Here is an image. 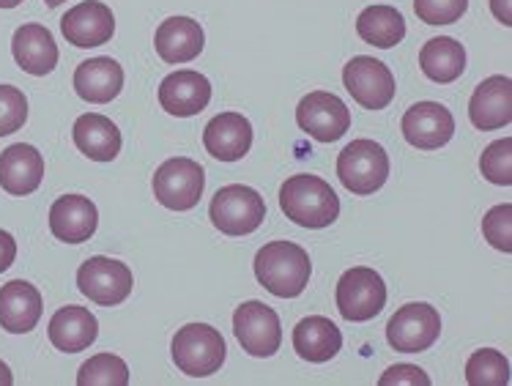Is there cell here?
Returning a JSON list of instances; mask_svg holds the SVG:
<instances>
[{"label": "cell", "mask_w": 512, "mask_h": 386, "mask_svg": "<svg viewBox=\"0 0 512 386\" xmlns=\"http://www.w3.org/2000/svg\"><path fill=\"white\" fill-rule=\"evenodd\" d=\"M280 209L302 228H329L340 217V198L318 176H291L280 189Z\"/></svg>", "instance_id": "obj_1"}, {"label": "cell", "mask_w": 512, "mask_h": 386, "mask_svg": "<svg viewBox=\"0 0 512 386\" xmlns=\"http://www.w3.org/2000/svg\"><path fill=\"white\" fill-rule=\"evenodd\" d=\"M313 263L293 241H272L255 255V277L263 288L280 299H293L307 288Z\"/></svg>", "instance_id": "obj_2"}, {"label": "cell", "mask_w": 512, "mask_h": 386, "mask_svg": "<svg viewBox=\"0 0 512 386\" xmlns=\"http://www.w3.org/2000/svg\"><path fill=\"white\" fill-rule=\"evenodd\" d=\"M170 354L181 373L192 378H206L225 365L228 348H225L220 329L209 324H187L173 337Z\"/></svg>", "instance_id": "obj_3"}, {"label": "cell", "mask_w": 512, "mask_h": 386, "mask_svg": "<svg viewBox=\"0 0 512 386\" xmlns=\"http://www.w3.org/2000/svg\"><path fill=\"white\" fill-rule=\"evenodd\" d=\"M211 222L225 236H250L266 220V203L261 192L244 184H228L211 198Z\"/></svg>", "instance_id": "obj_4"}, {"label": "cell", "mask_w": 512, "mask_h": 386, "mask_svg": "<svg viewBox=\"0 0 512 386\" xmlns=\"http://www.w3.org/2000/svg\"><path fill=\"white\" fill-rule=\"evenodd\" d=\"M337 176L354 195H373L387 184L389 157L376 140H354L337 157Z\"/></svg>", "instance_id": "obj_5"}, {"label": "cell", "mask_w": 512, "mask_h": 386, "mask_svg": "<svg viewBox=\"0 0 512 386\" xmlns=\"http://www.w3.org/2000/svg\"><path fill=\"white\" fill-rule=\"evenodd\" d=\"M337 310L343 315L345 321H354V324H362V321H370L376 318L384 304H387V285H384V277L367 266H354L340 277L335 293Z\"/></svg>", "instance_id": "obj_6"}, {"label": "cell", "mask_w": 512, "mask_h": 386, "mask_svg": "<svg viewBox=\"0 0 512 386\" xmlns=\"http://www.w3.org/2000/svg\"><path fill=\"white\" fill-rule=\"evenodd\" d=\"M203 187H206L203 167L187 157L168 159L154 173V198L170 211L195 209L203 195Z\"/></svg>", "instance_id": "obj_7"}, {"label": "cell", "mask_w": 512, "mask_h": 386, "mask_svg": "<svg viewBox=\"0 0 512 386\" xmlns=\"http://www.w3.org/2000/svg\"><path fill=\"white\" fill-rule=\"evenodd\" d=\"M345 91L354 96L356 105L365 110H384L395 99V74L389 72L387 63L376 61L370 55H356L345 63L343 69Z\"/></svg>", "instance_id": "obj_8"}, {"label": "cell", "mask_w": 512, "mask_h": 386, "mask_svg": "<svg viewBox=\"0 0 512 386\" xmlns=\"http://www.w3.org/2000/svg\"><path fill=\"white\" fill-rule=\"evenodd\" d=\"M233 332L241 348L250 356H274L283 345V326L280 315L274 313L269 304L244 302L233 313Z\"/></svg>", "instance_id": "obj_9"}, {"label": "cell", "mask_w": 512, "mask_h": 386, "mask_svg": "<svg viewBox=\"0 0 512 386\" xmlns=\"http://www.w3.org/2000/svg\"><path fill=\"white\" fill-rule=\"evenodd\" d=\"M441 318L436 307L425 302H414L400 307L398 313L389 318L387 340L400 354H419L428 351L430 345L439 340Z\"/></svg>", "instance_id": "obj_10"}, {"label": "cell", "mask_w": 512, "mask_h": 386, "mask_svg": "<svg viewBox=\"0 0 512 386\" xmlns=\"http://www.w3.org/2000/svg\"><path fill=\"white\" fill-rule=\"evenodd\" d=\"M77 288L102 307H115L129 299V293L135 288L132 269L113 258H88L77 272Z\"/></svg>", "instance_id": "obj_11"}, {"label": "cell", "mask_w": 512, "mask_h": 386, "mask_svg": "<svg viewBox=\"0 0 512 386\" xmlns=\"http://www.w3.org/2000/svg\"><path fill=\"white\" fill-rule=\"evenodd\" d=\"M296 121L302 132L318 143H335L351 129V110L345 107L340 96L329 91H313L296 107Z\"/></svg>", "instance_id": "obj_12"}, {"label": "cell", "mask_w": 512, "mask_h": 386, "mask_svg": "<svg viewBox=\"0 0 512 386\" xmlns=\"http://www.w3.org/2000/svg\"><path fill=\"white\" fill-rule=\"evenodd\" d=\"M400 129L414 148L436 151V148L447 146L455 135V118L439 102H417L406 110Z\"/></svg>", "instance_id": "obj_13"}, {"label": "cell", "mask_w": 512, "mask_h": 386, "mask_svg": "<svg viewBox=\"0 0 512 386\" xmlns=\"http://www.w3.org/2000/svg\"><path fill=\"white\" fill-rule=\"evenodd\" d=\"M211 102V83L209 77L192 69L168 74L159 83V105L162 110L176 118H189V115L203 113Z\"/></svg>", "instance_id": "obj_14"}, {"label": "cell", "mask_w": 512, "mask_h": 386, "mask_svg": "<svg viewBox=\"0 0 512 386\" xmlns=\"http://www.w3.org/2000/svg\"><path fill=\"white\" fill-rule=\"evenodd\" d=\"M61 31L66 42L74 47H99L113 39L115 17L105 3L85 0L66 11V17L61 20Z\"/></svg>", "instance_id": "obj_15"}, {"label": "cell", "mask_w": 512, "mask_h": 386, "mask_svg": "<svg viewBox=\"0 0 512 386\" xmlns=\"http://www.w3.org/2000/svg\"><path fill=\"white\" fill-rule=\"evenodd\" d=\"M469 118L471 124L491 132V129H502L512 121V80L504 74H493L488 80H482L469 102Z\"/></svg>", "instance_id": "obj_16"}, {"label": "cell", "mask_w": 512, "mask_h": 386, "mask_svg": "<svg viewBox=\"0 0 512 386\" xmlns=\"http://www.w3.org/2000/svg\"><path fill=\"white\" fill-rule=\"evenodd\" d=\"M44 157L28 143H14L0 154V187L14 198H25L42 187Z\"/></svg>", "instance_id": "obj_17"}, {"label": "cell", "mask_w": 512, "mask_h": 386, "mask_svg": "<svg viewBox=\"0 0 512 386\" xmlns=\"http://www.w3.org/2000/svg\"><path fill=\"white\" fill-rule=\"evenodd\" d=\"M42 293L31 282L11 280L0 288V329L28 334L42 321Z\"/></svg>", "instance_id": "obj_18"}, {"label": "cell", "mask_w": 512, "mask_h": 386, "mask_svg": "<svg viewBox=\"0 0 512 386\" xmlns=\"http://www.w3.org/2000/svg\"><path fill=\"white\" fill-rule=\"evenodd\" d=\"M203 146L220 162H239L252 146V124L241 113H220L203 129Z\"/></svg>", "instance_id": "obj_19"}, {"label": "cell", "mask_w": 512, "mask_h": 386, "mask_svg": "<svg viewBox=\"0 0 512 386\" xmlns=\"http://www.w3.org/2000/svg\"><path fill=\"white\" fill-rule=\"evenodd\" d=\"M99 211L83 195H63L50 209V230L58 241L66 244H83L96 233Z\"/></svg>", "instance_id": "obj_20"}, {"label": "cell", "mask_w": 512, "mask_h": 386, "mask_svg": "<svg viewBox=\"0 0 512 386\" xmlns=\"http://www.w3.org/2000/svg\"><path fill=\"white\" fill-rule=\"evenodd\" d=\"M11 53L22 72L33 74V77H44L58 66V44L44 25L31 22V25L17 28L14 39H11Z\"/></svg>", "instance_id": "obj_21"}, {"label": "cell", "mask_w": 512, "mask_h": 386, "mask_svg": "<svg viewBox=\"0 0 512 386\" xmlns=\"http://www.w3.org/2000/svg\"><path fill=\"white\" fill-rule=\"evenodd\" d=\"M124 88V69L113 58H91L74 72V91L91 105H107Z\"/></svg>", "instance_id": "obj_22"}, {"label": "cell", "mask_w": 512, "mask_h": 386, "mask_svg": "<svg viewBox=\"0 0 512 386\" xmlns=\"http://www.w3.org/2000/svg\"><path fill=\"white\" fill-rule=\"evenodd\" d=\"M50 343L63 351V354H80L88 345H94L99 337V324L96 315L85 307H61L58 313L50 318Z\"/></svg>", "instance_id": "obj_23"}, {"label": "cell", "mask_w": 512, "mask_h": 386, "mask_svg": "<svg viewBox=\"0 0 512 386\" xmlns=\"http://www.w3.org/2000/svg\"><path fill=\"white\" fill-rule=\"evenodd\" d=\"M154 47L165 63H189L203 53V28L189 17H170L154 33Z\"/></svg>", "instance_id": "obj_24"}, {"label": "cell", "mask_w": 512, "mask_h": 386, "mask_svg": "<svg viewBox=\"0 0 512 386\" xmlns=\"http://www.w3.org/2000/svg\"><path fill=\"white\" fill-rule=\"evenodd\" d=\"M74 146L94 162H113L121 154V132L118 126L99 113H85L74 121Z\"/></svg>", "instance_id": "obj_25"}, {"label": "cell", "mask_w": 512, "mask_h": 386, "mask_svg": "<svg viewBox=\"0 0 512 386\" xmlns=\"http://www.w3.org/2000/svg\"><path fill=\"white\" fill-rule=\"evenodd\" d=\"M293 348L302 359L321 365V362L335 359L337 351L343 348V334L324 315H310V318H302L293 329Z\"/></svg>", "instance_id": "obj_26"}, {"label": "cell", "mask_w": 512, "mask_h": 386, "mask_svg": "<svg viewBox=\"0 0 512 386\" xmlns=\"http://www.w3.org/2000/svg\"><path fill=\"white\" fill-rule=\"evenodd\" d=\"M419 66H422L425 77L433 80V83H455L463 74V69H466V50H463V44H458L450 36L430 39L419 50Z\"/></svg>", "instance_id": "obj_27"}, {"label": "cell", "mask_w": 512, "mask_h": 386, "mask_svg": "<svg viewBox=\"0 0 512 386\" xmlns=\"http://www.w3.org/2000/svg\"><path fill=\"white\" fill-rule=\"evenodd\" d=\"M356 33H359L362 42L381 47V50H389V47L403 42V36H406V20L392 6H367L356 17Z\"/></svg>", "instance_id": "obj_28"}, {"label": "cell", "mask_w": 512, "mask_h": 386, "mask_svg": "<svg viewBox=\"0 0 512 386\" xmlns=\"http://www.w3.org/2000/svg\"><path fill=\"white\" fill-rule=\"evenodd\" d=\"M466 381L471 386H507L510 384V362L493 348L474 351L466 362Z\"/></svg>", "instance_id": "obj_29"}, {"label": "cell", "mask_w": 512, "mask_h": 386, "mask_svg": "<svg viewBox=\"0 0 512 386\" xmlns=\"http://www.w3.org/2000/svg\"><path fill=\"white\" fill-rule=\"evenodd\" d=\"M80 386H126L129 384V367L121 356L96 354L91 356L80 373H77Z\"/></svg>", "instance_id": "obj_30"}, {"label": "cell", "mask_w": 512, "mask_h": 386, "mask_svg": "<svg viewBox=\"0 0 512 386\" xmlns=\"http://www.w3.org/2000/svg\"><path fill=\"white\" fill-rule=\"evenodd\" d=\"M480 170H482V176L488 178L491 184L510 187L512 184V137L496 140V143H491V146L482 151Z\"/></svg>", "instance_id": "obj_31"}, {"label": "cell", "mask_w": 512, "mask_h": 386, "mask_svg": "<svg viewBox=\"0 0 512 386\" xmlns=\"http://www.w3.org/2000/svg\"><path fill=\"white\" fill-rule=\"evenodd\" d=\"M28 121V99L14 85H0V137L20 132Z\"/></svg>", "instance_id": "obj_32"}, {"label": "cell", "mask_w": 512, "mask_h": 386, "mask_svg": "<svg viewBox=\"0 0 512 386\" xmlns=\"http://www.w3.org/2000/svg\"><path fill=\"white\" fill-rule=\"evenodd\" d=\"M482 233L491 241V247L502 252H512V206L502 203L493 206L485 217H482Z\"/></svg>", "instance_id": "obj_33"}, {"label": "cell", "mask_w": 512, "mask_h": 386, "mask_svg": "<svg viewBox=\"0 0 512 386\" xmlns=\"http://www.w3.org/2000/svg\"><path fill=\"white\" fill-rule=\"evenodd\" d=\"M469 9V0H414V11L425 25H452Z\"/></svg>", "instance_id": "obj_34"}, {"label": "cell", "mask_w": 512, "mask_h": 386, "mask_svg": "<svg viewBox=\"0 0 512 386\" xmlns=\"http://www.w3.org/2000/svg\"><path fill=\"white\" fill-rule=\"evenodd\" d=\"M378 384L389 386V384H411V386H430V378L425 370H419L417 365H395L389 367L384 376L378 378Z\"/></svg>", "instance_id": "obj_35"}, {"label": "cell", "mask_w": 512, "mask_h": 386, "mask_svg": "<svg viewBox=\"0 0 512 386\" xmlns=\"http://www.w3.org/2000/svg\"><path fill=\"white\" fill-rule=\"evenodd\" d=\"M17 258V241L11 233L6 230H0V272H6L11 263Z\"/></svg>", "instance_id": "obj_36"}, {"label": "cell", "mask_w": 512, "mask_h": 386, "mask_svg": "<svg viewBox=\"0 0 512 386\" xmlns=\"http://www.w3.org/2000/svg\"><path fill=\"white\" fill-rule=\"evenodd\" d=\"M491 9L493 14H496V20L504 22V25H512L510 3H507V0H491Z\"/></svg>", "instance_id": "obj_37"}, {"label": "cell", "mask_w": 512, "mask_h": 386, "mask_svg": "<svg viewBox=\"0 0 512 386\" xmlns=\"http://www.w3.org/2000/svg\"><path fill=\"white\" fill-rule=\"evenodd\" d=\"M14 384V376H11V370L6 362H0V386H11Z\"/></svg>", "instance_id": "obj_38"}, {"label": "cell", "mask_w": 512, "mask_h": 386, "mask_svg": "<svg viewBox=\"0 0 512 386\" xmlns=\"http://www.w3.org/2000/svg\"><path fill=\"white\" fill-rule=\"evenodd\" d=\"M22 0H0V9H14V6H20Z\"/></svg>", "instance_id": "obj_39"}, {"label": "cell", "mask_w": 512, "mask_h": 386, "mask_svg": "<svg viewBox=\"0 0 512 386\" xmlns=\"http://www.w3.org/2000/svg\"><path fill=\"white\" fill-rule=\"evenodd\" d=\"M44 3H47V6H50V9H55V6H61L63 0H44Z\"/></svg>", "instance_id": "obj_40"}]
</instances>
